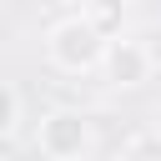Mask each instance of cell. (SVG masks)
Instances as JSON below:
<instances>
[{
    "mask_svg": "<svg viewBox=\"0 0 161 161\" xmlns=\"http://www.w3.org/2000/svg\"><path fill=\"white\" fill-rule=\"evenodd\" d=\"M45 55H50L55 70H65V75H86V70H101V60H106V40L91 30L86 15H65V20L50 25V35H45Z\"/></svg>",
    "mask_w": 161,
    "mask_h": 161,
    "instance_id": "1",
    "label": "cell"
},
{
    "mask_svg": "<svg viewBox=\"0 0 161 161\" xmlns=\"http://www.w3.org/2000/svg\"><path fill=\"white\" fill-rule=\"evenodd\" d=\"M35 151L45 161H80L91 151V121H86V111H70V106L45 111L40 126H35Z\"/></svg>",
    "mask_w": 161,
    "mask_h": 161,
    "instance_id": "2",
    "label": "cell"
},
{
    "mask_svg": "<svg viewBox=\"0 0 161 161\" xmlns=\"http://www.w3.org/2000/svg\"><path fill=\"white\" fill-rule=\"evenodd\" d=\"M101 70H106V80H111V86H121V91H136V86H146V80H151V70H156V55H151V45H146V40H131V35H121V40H111V45H106V60H101Z\"/></svg>",
    "mask_w": 161,
    "mask_h": 161,
    "instance_id": "3",
    "label": "cell"
},
{
    "mask_svg": "<svg viewBox=\"0 0 161 161\" xmlns=\"http://www.w3.org/2000/svg\"><path fill=\"white\" fill-rule=\"evenodd\" d=\"M86 20H91V30H96L106 45L126 35V5H121V0H91V5H86Z\"/></svg>",
    "mask_w": 161,
    "mask_h": 161,
    "instance_id": "4",
    "label": "cell"
},
{
    "mask_svg": "<svg viewBox=\"0 0 161 161\" xmlns=\"http://www.w3.org/2000/svg\"><path fill=\"white\" fill-rule=\"evenodd\" d=\"M15 121H20V96H15L10 80H0V141L15 131Z\"/></svg>",
    "mask_w": 161,
    "mask_h": 161,
    "instance_id": "5",
    "label": "cell"
},
{
    "mask_svg": "<svg viewBox=\"0 0 161 161\" xmlns=\"http://www.w3.org/2000/svg\"><path fill=\"white\" fill-rule=\"evenodd\" d=\"M126 161H161V136H141V141L126 151Z\"/></svg>",
    "mask_w": 161,
    "mask_h": 161,
    "instance_id": "6",
    "label": "cell"
}]
</instances>
